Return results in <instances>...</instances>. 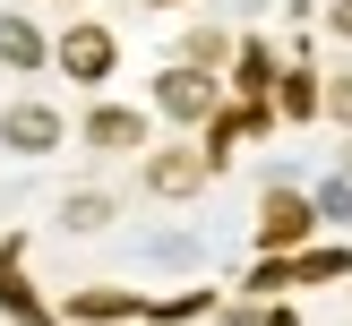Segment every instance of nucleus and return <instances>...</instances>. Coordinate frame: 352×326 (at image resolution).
<instances>
[{"instance_id": "f257e3e1", "label": "nucleus", "mask_w": 352, "mask_h": 326, "mask_svg": "<svg viewBox=\"0 0 352 326\" xmlns=\"http://www.w3.org/2000/svg\"><path fill=\"white\" fill-rule=\"evenodd\" d=\"M309 223H318V206L292 198V189H275V198H267V223H258V240H267V249H292Z\"/></svg>"}, {"instance_id": "f03ea898", "label": "nucleus", "mask_w": 352, "mask_h": 326, "mask_svg": "<svg viewBox=\"0 0 352 326\" xmlns=\"http://www.w3.org/2000/svg\"><path fill=\"white\" fill-rule=\"evenodd\" d=\"M0 137H9L17 154H43V146H60V112H43V103H17V112L0 120Z\"/></svg>"}, {"instance_id": "7ed1b4c3", "label": "nucleus", "mask_w": 352, "mask_h": 326, "mask_svg": "<svg viewBox=\"0 0 352 326\" xmlns=\"http://www.w3.org/2000/svg\"><path fill=\"white\" fill-rule=\"evenodd\" d=\"M155 103H164L172 120H206V112H215V86H206L198 69H172V78L155 86Z\"/></svg>"}, {"instance_id": "20e7f679", "label": "nucleus", "mask_w": 352, "mask_h": 326, "mask_svg": "<svg viewBox=\"0 0 352 326\" xmlns=\"http://www.w3.org/2000/svg\"><path fill=\"white\" fill-rule=\"evenodd\" d=\"M60 69L69 78H103V69H112V34L103 26H69L60 34Z\"/></svg>"}, {"instance_id": "39448f33", "label": "nucleus", "mask_w": 352, "mask_h": 326, "mask_svg": "<svg viewBox=\"0 0 352 326\" xmlns=\"http://www.w3.org/2000/svg\"><path fill=\"white\" fill-rule=\"evenodd\" d=\"M164 198H189V189L206 181V154H155V172H146Z\"/></svg>"}, {"instance_id": "423d86ee", "label": "nucleus", "mask_w": 352, "mask_h": 326, "mask_svg": "<svg viewBox=\"0 0 352 326\" xmlns=\"http://www.w3.org/2000/svg\"><path fill=\"white\" fill-rule=\"evenodd\" d=\"M0 60L9 69H43V34H34L26 17H0Z\"/></svg>"}, {"instance_id": "0eeeda50", "label": "nucleus", "mask_w": 352, "mask_h": 326, "mask_svg": "<svg viewBox=\"0 0 352 326\" xmlns=\"http://www.w3.org/2000/svg\"><path fill=\"white\" fill-rule=\"evenodd\" d=\"M86 137H95V146H138L146 129H138V112H95V120H86Z\"/></svg>"}, {"instance_id": "6e6552de", "label": "nucleus", "mask_w": 352, "mask_h": 326, "mask_svg": "<svg viewBox=\"0 0 352 326\" xmlns=\"http://www.w3.org/2000/svg\"><path fill=\"white\" fill-rule=\"evenodd\" d=\"M60 215H69V223H78V232H95V223H103V215H112V206H103V198H95V189H78V198H69V206H60Z\"/></svg>"}, {"instance_id": "1a4fd4ad", "label": "nucleus", "mask_w": 352, "mask_h": 326, "mask_svg": "<svg viewBox=\"0 0 352 326\" xmlns=\"http://www.w3.org/2000/svg\"><path fill=\"white\" fill-rule=\"evenodd\" d=\"M120 309H129L120 292H86V301H78V318H120Z\"/></svg>"}, {"instance_id": "9d476101", "label": "nucleus", "mask_w": 352, "mask_h": 326, "mask_svg": "<svg viewBox=\"0 0 352 326\" xmlns=\"http://www.w3.org/2000/svg\"><path fill=\"white\" fill-rule=\"evenodd\" d=\"M327 112H336L344 129H352V78H336V86H327Z\"/></svg>"}, {"instance_id": "9b49d317", "label": "nucleus", "mask_w": 352, "mask_h": 326, "mask_svg": "<svg viewBox=\"0 0 352 326\" xmlns=\"http://www.w3.org/2000/svg\"><path fill=\"white\" fill-rule=\"evenodd\" d=\"M318 215H352V189L336 181V189H318Z\"/></svg>"}, {"instance_id": "f8f14e48", "label": "nucleus", "mask_w": 352, "mask_h": 326, "mask_svg": "<svg viewBox=\"0 0 352 326\" xmlns=\"http://www.w3.org/2000/svg\"><path fill=\"white\" fill-rule=\"evenodd\" d=\"M336 34H352V0H336Z\"/></svg>"}]
</instances>
